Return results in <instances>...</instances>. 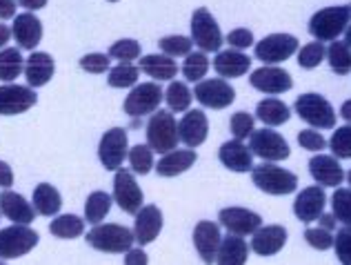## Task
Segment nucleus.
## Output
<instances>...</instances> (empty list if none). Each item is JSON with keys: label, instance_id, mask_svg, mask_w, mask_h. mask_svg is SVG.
<instances>
[{"label": "nucleus", "instance_id": "obj_18", "mask_svg": "<svg viewBox=\"0 0 351 265\" xmlns=\"http://www.w3.org/2000/svg\"><path fill=\"white\" fill-rule=\"evenodd\" d=\"M207 134H209V121L202 109H189L178 121L180 143L187 145L189 150L200 148V145L207 141Z\"/></svg>", "mask_w": 351, "mask_h": 265}, {"label": "nucleus", "instance_id": "obj_62", "mask_svg": "<svg viewBox=\"0 0 351 265\" xmlns=\"http://www.w3.org/2000/svg\"><path fill=\"white\" fill-rule=\"evenodd\" d=\"M109 3H116V0H109Z\"/></svg>", "mask_w": 351, "mask_h": 265}, {"label": "nucleus", "instance_id": "obj_51", "mask_svg": "<svg viewBox=\"0 0 351 265\" xmlns=\"http://www.w3.org/2000/svg\"><path fill=\"white\" fill-rule=\"evenodd\" d=\"M225 41H227L229 47L238 49V51H245V49L254 47V45H256L254 34H252V30H247V27H238V30L229 32Z\"/></svg>", "mask_w": 351, "mask_h": 265}, {"label": "nucleus", "instance_id": "obj_38", "mask_svg": "<svg viewBox=\"0 0 351 265\" xmlns=\"http://www.w3.org/2000/svg\"><path fill=\"white\" fill-rule=\"evenodd\" d=\"M327 62L334 74L347 76L351 71V47L345 41H334L327 47Z\"/></svg>", "mask_w": 351, "mask_h": 265}, {"label": "nucleus", "instance_id": "obj_56", "mask_svg": "<svg viewBox=\"0 0 351 265\" xmlns=\"http://www.w3.org/2000/svg\"><path fill=\"white\" fill-rule=\"evenodd\" d=\"M318 223H320V227H325V230L334 232L338 221H336V216H334V214H325V212H322V214L318 216Z\"/></svg>", "mask_w": 351, "mask_h": 265}, {"label": "nucleus", "instance_id": "obj_28", "mask_svg": "<svg viewBox=\"0 0 351 265\" xmlns=\"http://www.w3.org/2000/svg\"><path fill=\"white\" fill-rule=\"evenodd\" d=\"M196 161H198L196 150H189V148L178 150V148H176L173 152L162 154V159L156 163L154 170H156V174H158V176L171 178V176L184 174V172H187Z\"/></svg>", "mask_w": 351, "mask_h": 265}, {"label": "nucleus", "instance_id": "obj_13", "mask_svg": "<svg viewBox=\"0 0 351 265\" xmlns=\"http://www.w3.org/2000/svg\"><path fill=\"white\" fill-rule=\"evenodd\" d=\"M193 96L202 107L225 109L236 100V89L225 78H202L200 83L193 85Z\"/></svg>", "mask_w": 351, "mask_h": 265}, {"label": "nucleus", "instance_id": "obj_30", "mask_svg": "<svg viewBox=\"0 0 351 265\" xmlns=\"http://www.w3.org/2000/svg\"><path fill=\"white\" fill-rule=\"evenodd\" d=\"M249 252H252V248H249L243 236L227 234L223 236V241H220L216 265H245L249 259Z\"/></svg>", "mask_w": 351, "mask_h": 265}, {"label": "nucleus", "instance_id": "obj_48", "mask_svg": "<svg viewBox=\"0 0 351 265\" xmlns=\"http://www.w3.org/2000/svg\"><path fill=\"white\" fill-rule=\"evenodd\" d=\"M80 69L87 71V74H105V71L112 69V62H109V54H87V56L80 58Z\"/></svg>", "mask_w": 351, "mask_h": 265}, {"label": "nucleus", "instance_id": "obj_52", "mask_svg": "<svg viewBox=\"0 0 351 265\" xmlns=\"http://www.w3.org/2000/svg\"><path fill=\"white\" fill-rule=\"evenodd\" d=\"M125 265H149V257H147V252L138 245V248L125 252Z\"/></svg>", "mask_w": 351, "mask_h": 265}, {"label": "nucleus", "instance_id": "obj_63", "mask_svg": "<svg viewBox=\"0 0 351 265\" xmlns=\"http://www.w3.org/2000/svg\"><path fill=\"white\" fill-rule=\"evenodd\" d=\"M347 7H349V12H351V5H347Z\"/></svg>", "mask_w": 351, "mask_h": 265}, {"label": "nucleus", "instance_id": "obj_55", "mask_svg": "<svg viewBox=\"0 0 351 265\" xmlns=\"http://www.w3.org/2000/svg\"><path fill=\"white\" fill-rule=\"evenodd\" d=\"M18 5H21L23 9H27V12H36V9H43L45 5H47V0H16Z\"/></svg>", "mask_w": 351, "mask_h": 265}, {"label": "nucleus", "instance_id": "obj_34", "mask_svg": "<svg viewBox=\"0 0 351 265\" xmlns=\"http://www.w3.org/2000/svg\"><path fill=\"white\" fill-rule=\"evenodd\" d=\"M49 232L62 241L78 239L85 232V218H80L76 214H60L49 223Z\"/></svg>", "mask_w": 351, "mask_h": 265}, {"label": "nucleus", "instance_id": "obj_50", "mask_svg": "<svg viewBox=\"0 0 351 265\" xmlns=\"http://www.w3.org/2000/svg\"><path fill=\"white\" fill-rule=\"evenodd\" d=\"M298 145L307 152H322L327 148V141L322 139V134H318V130L307 127V130L298 132Z\"/></svg>", "mask_w": 351, "mask_h": 265}, {"label": "nucleus", "instance_id": "obj_21", "mask_svg": "<svg viewBox=\"0 0 351 265\" xmlns=\"http://www.w3.org/2000/svg\"><path fill=\"white\" fill-rule=\"evenodd\" d=\"M162 223H165V218H162V212L158 205H143L134 221L136 243L141 245V248L154 243L158 239V234L162 232Z\"/></svg>", "mask_w": 351, "mask_h": 265}, {"label": "nucleus", "instance_id": "obj_32", "mask_svg": "<svg viewBox=\"0 0 351 265\" xmlns=\"http://www.w3.org/2000/svg\"><path fill=\"white\" fill-rule=\"evenodd\" d=\"M291 109L280 98H265L256 105V118H261L265 127H278L289 121Z\"/></svg>", "mask_w": 351, "mask_h": 265}, {"label": "nucleus", "instance_id": "obj_39", "mask_svg": "<svg viewBox=\"0 0 351 265\" xmlns=\"http://www.w3.org/2000/svg\"><path fill=\"white\" fill-rule=\"evenodd\" d=\"M138 78H141V67L132 65V62H120V65L109 69L107 83L116 89H123V87H136Z\"/></svg>", "mask_w": 351, "mask_h": 265}, {"label": "nucleus", "instance_id": "obj_31", "mask_svg": "<svg viewBox=\"0 0 351 265\" xmlns=\"http://www.w3.org/2000/svg\"><path fill=\"white\" fill-rule=\"evenodd\" d=\"M32 205L36 209V214L40 216H56L62 207V196L60 192L51 185V183H40L34 189L32 196Z\"/></svg>", "mask_w": 351, "mask_h": 265}, {"label": "nucleus", "instance_id": "obj_59", "mask_svg": "<svg viewBox=\"0 0 351 265\" xmlns=\"http://www.w3.org/2000/svg\"><path fill=\"white\" fill-rule=\"evenodd\" d=\"M343 36H345V43H347L349 47H351V23H349V27L345 30V34H343Z\"/></svg>", "mask_w": 351, "mask_h": 265}, {"label": "nucleus", "instance_id": "obj_26", "mask_svg": "<svg viewBox=\"0 0 351 265\" xmlns=\"http://www.w3.org/2000/svg\"><path fill=\"white\" fill-rule=\"evenodd\" d=\"M53 71H56V62L47 51H32V56L25 60V78L32 89L47 85Z\"/></svg>", "mask_w": 351, "mask_h": 265}, {"label": "nucleus", "instance_id": "obj_5", "mask_svg": "<svg viewBox=\"0 0 351 265\" xmlns=\"http://www.w3.org/2000/svg\"><path fill=\"white\" fill-rule=\"evenodd\" d=\"M351 23L349 7H325L311 16L309 34L318 43H334L338 36H343Z\"/></svg>", "mask_w": 351, "mask_h": 265}, {"label": "nucleus", "instance_id": "obj_40", "mask_svg": "<svg viewBox=\"0 0 351 265\" xmlns=\"http://www.w3.org/2000/svg\"><path fill=\"white\" fill-rule=\"evenodd\" d=\"M127 159H129V165H132L134 174L145 176L154 170V150L147 143H138L134 148H129Z\"/></svg>", "mask_w": 351, "mask_h": 265}, {"label": "nucleus", "instance_id": "obj_53", "mask_svg": "<svg viewBox=\"0 0 351 265\" xmlns=\"http://www.w3.org/2000/svg\"><path fill=\"white\" fill-rule=\"evenodd\" d=\"M12 185H14V170L9 168V163L0 161V187L9 189Z\"/></svg>", "mask_w": 351, "mask_h": 265}, {"label": "nucleus", "instance_id": "obj_10", "mask_svg": "<svg viewBox=\"0 0 351 265\" xmlns=\"http://www.w3.org/2000/svg\"><path fill=\"white\" fill-rule=\"evenodd\" d=\"M298 51V38L291 34H269L254 45V56L265 65H278Z\"/></svg>", "mask_w": 351, "mask_h": 265}, {"label": "nucleus", "instance_id": "obj_36", "mask_svg": "<svg viewBox=\"0 0 351 265\" xmlns=\"http://www.w3.org/2000/svg\"><path fill=\"white\" fill-rule=\"evenodd\" d=\"M21 74H25V60L21 49L16 47L0 49V80L3 83H12Z\"/></svg>", "mask_w": 351, "mask_h": 265}, {"label": "nucleus", "instance_id": "obj_47", "mask_svg": "<svg viewBox=\"0 0 351 265\" xmlns=\"http://www.w3.org/2000/svg\"><path fill=\"white\" fill-rule=\"evenodd\" d=\"M304 241H307L313 250L318 252H325V250H331L334 248V232L325 230V227H307L304 230Z\"/></svg>", "mask_w": 351, "mask_h": 265}, {"label": "nucleus", "instance_id": "obj_54", "mask_svg": "<svg viewBox=\"0 0 351 265\" xmlns=\"http://www.w3.org/2000/svg\"><path fill=\"white\" fill-rule=\"evenodd\" d=\"M16 18V0H0V21Z\"/></svg>", "mask_w": 351, "mask_h": 265}, {"label": "nucleus", "instance_id": "obj_9", "mask_svg": "<svg viewBox=\"0 0 351 265\" xmlns=\"http://www.w3.org/2000/svg\"><path fill=\"white\" fill-rule=\"evenodd\" d=\"M162 100H165V91L160 83H141L132 87V91L127 94L123 109L127 116L141 118V116H149L154 112H158Z\"/></svg>", "mask_w": 351, "mask_h": 265}, {"label": "nucleus", "instance_id": "obj_22", "mask_svg": "<svg viewBox=\"0 0 351 265\" xmlns=\"http://www.w3.org/2000/svg\"><path fill=\"white\" fill-rule=\"evenodd\" d=\"M309 174L320 187H340L345 181V170L340 168V161L331 154H316L309 161Z\"/></svg>", "mask_w": 351, "mask_h": 265}, {"label": "nucleus", "instance_id": "obj_37", "mask_svg": "<svg viewBox=\"0 0 351 265\" xmlns=\"http://www.w3.org/2000/svg\"><path fill=\"white\" fill-rule=\"evenodd\" d=\"M209 56L205 51H191V54H187L184 56V62H182V67H180V71H182V76H184V80H189V83H200L202 78L207 76V71H209Z\"/></svg>", "mask_w": 351, "mask_h": 265}, {"label": "nucleus", "instance_id": "obj_35", "mask_svg": "<svg viewBox=\"0 0 351 265\" xmlns=\"http://www.w3.org/2000/svg\"><path fill=\"white\" fill-rule=\"evenodd\" d=\"M191 100H193V94L184 80H171L169 87L165 89V103H167L169 112L173 114L189 112Z\"/></svg>", "mask_w": 351, "mask_h": 265}, {"label": "nucleus", "instance_id": "obj_4", "mask_svg": "<svg viewBox=\"0 0 351 265\" xmlns=\"http://www.w3.org/2000/svg\"><path fill=\"white\" fill-rule=\"evenodd\" d=\"M293 112L298 114L304 123L313 130H334L336 127V112L331 103L325 98L316 94V91H307L295 98V105H293Z\"/></svg>", "mask_w": 351, "mask_h": 265}, {"label": "nucleus", "instance_id": "obj_8", "mask_svg": "<svg viewBox=\"0 0 351 265\" xmlns=\"http://www.w3.org/2000/svg\"><path fill=\"white\" fill-rule=\"evenodd\" d=\"M249 150L254 157H261L265 163H278L289 159V143L285 141V136L278 134L274 127H263V130H254L249 136Z\"/></svg>", "mask_w": 351, "mask_h": 265}, {"label": "nucleus", "instance_id": "obj_11", "mask_svg": "<svg viewBox=\"0 0 351 265\" xmlns=\"http://www.w3.org/2000/svg\"><path fill=\"white\" fill-rule=\"evenodd\" d=\"M114 203L123 209L125 214H132L136 216L141 212L143 207V200H145V194L141 185H138L136 181V174L132 170H125L120 168L116 170V176H114Z\"/></svg>", "mask_w": 351, "mask_h": 265}, {"label": "nucleus", "instance_id": "obj_3", "mask_svg": "<svg viewBox=\"0 0 351 265\" xmlns=\"http://www.w3.org/2000/svg\"><path fill=\"white\" fill-rule=\"evenodd\" d=\"M180 136H178V123H176V116L169 109H158L149 116V123H147V145L158 152V154H167L178 148Z\"/></svg>", "mask_w": 351, "mask_h": 265}, {"label": "nucleus", "instance_id": "obj_14", "mask_svg": "<svg viewBox=\"0 0 351 265\" xmlns=\"http://www.w3.org/2000/svg\"><path fill=\"white\" fill-rule=\"evenodd\" d=\"M249 83H252L254 89L263 91V94H269V96L285 94V91H289L293 87L291 74L278 65H263L254 69L252 76H249Z\"/></svg>", "mask_w": 351, "mask_h": 265}, {"label": "nucleus", "instance_id": "obj_33", "mask_svg": "<svg viewBox=\"0 0 351 265\" xmlns=\"http://www.w3.org/2000/svg\"><path fill=\"white\" fill-rule=\"evenodd\" d=\"M114 205V196L107 192H91L85 200V223L98 225L105 221V216L109 214V209Z\"/></svg>", "mask_w": 351, "mask_h": 265}, {"label": "nucleus", "instance_id": "obj_58", "mask_svg": "<svg viewBox=\"0 0 351 265\" xmlns=\"http://www.w3.org/2000/svg\"><path fill=\"white\" fill-rule=\"evenodd\" d=\"M340 116H343L345 121L351 125V98H349V100H345L343 107H340Z\"/></svg>", "mask_w": 351, "mask_h": 265}, {"label": "nucleus", "instance_id": "obj_42", "mask_svg": "<svg viewBox=\"0 0 351 265\" xmlns=\"http://www.w3.org/2000/svg\"><path fill=\"white\" fill-rule=\"evenodd\" d=\"M158 45H160V51L165 54V56H169V58H184L193 49L191 38H187V36H180V34L165 36V38H160Z\"/></svg>", "mask_w": 351, "mask_h": 265}, {"label": "nucleus", "instance_id": "obj_19", "mask_svg": "<svg viewBox=\"0 0 351 265\" xmlns=\"http://www.w3.org/2000/svg\"><path fill=\"white\" fill-rule=\"evenodd\" d=\"M220 241H223V234H220L218 223L200 221V223H196V227H193V248H196L200 261L205 265L216 263Z\"/></svg>", "mask_w": 351, "mask_h": 265}, {"label": "nucleus", "instance_id": "obj_17", "mask_svg": "<svg viewBox=\"0 0 351 265\" xmlns=\"http://www.w3.org/2000/svg\"><path fill=\"white\" fill-rule=\"evenodd\" d=\"M327 205V194L325 187L320 185H311L304 187L293 200V214L300 223H313L318 221V216L325 212Z\"/></svg>", "mask_w": 351, "mask_h": 265}, {"label": "nucleus", "instance_id": "obj_61", "mask_svg": "<svg viewBox=\"0 0 351 265\" xmlns=\"http://www.w3.org/2000/svg\"><path fill=\"white\" fill-rule=\"evenodd\" d=\"M0 265H7V263H5V261H0Z\"/></svg>", "mask_w": 351, "mask_h": 265}, {"label": "nucleus", "instance_id": "obj_20", "mask_svg": "<svg viewBox=\"0 0 351 265\" xmlns=\"http://www.w3.org/2000/svg\"><path fill=\"white\" fill-rule=\"evenodd\" d=\"M285 245H287V230L282 225H261L252 234V241H249L252 252L265 259L278 254Z\"/></svg>", "mask_w": 351, "mask_h": 265}, {"label": "nucleus", "instance_id": "obj_57", "mask_svg": "<svg viewBox=\"0 0 351 265\" xmlns=\"http://www.w3.org/2000/svg\"><path fill=\"white\" fill-rule=\"evenodd\" d=\"M12 27L9 25H3L0 23V49H5L7 45H9V41H12Z\"/></svg>", "mask_w": 351, "mask_h": 265}, {"label": "nucleus", "instance_id": "obj_29", "mask_svg": "<svg viewBox=\"0 0 351 265\" xmlns=\"http://www.w3.org/2000/svg\"><path fill=\"white\" fill-rule=\"evenodd\" d=\"M138 67H141L143 74L149 76L154 83H160V80H169L171 83L180 71L176 58L165 56V54H147V56H143L141 62H138Z\"/></svg>", "mask_w": 351, "mask_h": 265}, {"label": "nucleus", "instance_id": "obj_43", "mask_svg": "<svg viewBox=\"0 0 351 265\" xmlns=\"http://www.w3.org/2000/svg\"><path fill=\"white\" fill-rule=\"evenodd\" d=\"M331 150V157H336L338 161L351 159V125L336 127V132L331 134V141L327 143Z\"/></svg>", "mask_w": 351, "mask_h": 265}, {"label": "nucleus", "instance_id": "obj_25", "mask_svg": "<svg viewBox=\"0 0 351 265\" xmlns=\"http://www.w3.org/2000/svg\"><path fill=\"white\" fill-rule=\"evenodd\" d=\"M218 159L227 170L238 172V174H243V172H252V168H254L252 150H249V145H245V141H238V139L220 145Z\"/></svg>", "mask_w": 351, "mask_h": 265}, {"label": "nucleus", "instance_id": "obj_12", "mask_svg": "<svg viewBox=\"0 0 351 265\" xmlns=\"http://www.w3.org/2000/svg\"><path fill=\"white\" fill-rule=\"evenodd\" d=\"M127 154H129L127 132L123 127H112V130H107L98 143V159L103 163V168L109 172L120 170L127 159Z\"/></svg>", "mask_w": 351, "mask_h": 265}, {"label": "nucleus", "instance_id": "obj_46", "mask_svg": "<svg viewBox=\"0 0 351 265\" xmlns=\"http://www.w3.org/2000/svg\"><path fill=\"white\" fill-rule=\"evenodd\" d=\"M254 125H256V116L247 114V112H236L232 116V121H229V127H232L234 139H238V141H247L249 136L254 134V130H256Z\"/></svg>", "mask_w": 351, "mask_h": 265}, {"label": "nucleus", "instance_id": "obj_23", "mask_svg": "<svg viewBox=\"0 0 351 265\" xmlns=\"http://www.w3.org/2000/svg\"><path fill=\"white\" fill-rule=\"evenodd\" d=\"M0 214L7 216L16 225H29L36 218V209L23 194L5 189L0 192Z\"/></svg>", "mask_w": 351, "mask_h": 265}, {"label": "nucleus", "instance_id": "obj_6", "mask_svg": "<svg viewBox=\"0 0 351 265\" xmlns=\"http://www.w3.org/2000/svg\"><path fill=\"white\" fill-rule=\"evenodd\" d=\"M40 236L29 225H9L0 230V261L21 259L38 245Z\"/></svg>", "mask_w": 351, "mask_h": 265}, {"label": "nucleus", "instance_id": "obj_49", "mask_svg": "<svg viewBox=\"0 0 351 265\" xmlns=\"http://www.w3.org/2000/svg\"><path fill=\"white\" fill-rule=\"evenodd\" d=\"M334 250L340 265H351V227H340L334 236Z\"/></svg>", "mask_w": 351, "mask_h": 265}, {"label": "nucleus", "instance_id": "obj_41", "mask_svg": "<svg viewBox=\"0 0 351 265\" xmlns=\"http://www.w3.org/2000/svg\"><path fill=\"white\" fill-rule=\"evenodd\" d=\"M331 214L338 223L351 227V187H336L331 196Z\"/></svg>", "mask_w": 351, "mask_h": 265}, {"label": "nucleus", "instance_id": "obj_24", "mask_svg": "<svg viewBox=\"0 0 351 265\" xmlns=\"http://www.w3.org/2000/svg\"><path fill=\"white\" fill-rule=\"evenodd\" d=\"M12 34H14V38L18 43V47L34 51L36 47H38L40 38H43V23H40V18L36 16V14H32V12L18 14L14 18Z\"/></svg>", "mask_w": 351, "mask_h": 265}, {"label": "nucleus", "instance_id": "obj_7", "mask_svg": "<svg viewBox=\"0 0 351 265\" xmlns=\"http://www.w3.org/2000/svg\"><path fill=\"white\" fill-rule=\"evenodd\" d=\"M191 43L205 54H218L223 49V32L205 7H200L191 16Z\"/></svg>", "mask_w": 351, "mask_h": 265}, {"label": "nucleus", "instance_id": "obj_45", "mask_svg": "<svg viewBox=\"0 0 351 265\" xmlns=\"http://www.w3.org/2000/svg\"><path fill=\"white\" fill-rule=\"evenodd\" d=\"M327 58V47L322 43L318 41H313V43H307L304 47L298 51V65L302 69H313V67H318L322 60Z\"/></svg>", "mask_w": 351, "mask_h": 265}, {"label": "nucleus", "instance_id": "obj_27", "mask_svg": "<svg viewBox=\"0 0 351 265\" xmlns=\"http://www.w3.org/2000/svg\"><path fill=\"white\" fill-rule=\"evenodd\" d=\"M214 69L220 78H240L252 69V58L238 49H220L214 58Z\"/></svg>", "mask_w": 351, "mask_h": 265}, {"label": "nucleus", "instance_id": "obj_60", "mask_svg": "<svg viewBox=\"0 0 351 265\" xmlns=\"http://www.w3.org/2000/svg\"><path fill=\"white\" fill-rule=\"evenodd\" d=\"M345 178H347V183H349V187H351V170L345 174Z\"/></svg>", "mask_w": 351, "mask_h": 265}, {"label": "nucleus", "instance_id": "obj_1", "mask_svg": "<svg viewBox=\"0 0 351 265\" xmlns=\"http://www.w3.org/2000/svg\"><path fill=\"white\" fill-rule=\"evenodd\" d=\"M91 248L98 252H107V254H125L136 245V236L134 230H129L125 225L118 223H98L87 232L85 239Z\"/></svg>", "mask_w": 351, "mask_h": 265}, {"label": "nucleus", "instance_id": "obj_44", "mask_svg": "<svg viewBox=\"0 0 351 265\" xmlns=\"http://www.w3.org/2000/svg\"><path fill=\"white\" fill-rule=\"evenodd\" d=\"M109 58H114L118 62H134L141 58V43L134 38H123L116 41L112 47H109Z\"/></svg>", "mask_w": 351, "mask_h": 265}, {"label": "nucleus", "instance_id": "obj_2", "mask_svg": "<svg viewBox=\"0 0 351 265\" xmlns=\"http://www.w3.org/2000/svg\"><path fill=\"white\" fill-rule=\"evenodd\" d=\"M252 181L254 185L271 196H287L293 194L298 187V176L293 172L280 168L278 163H261V165L252 168Z\"/></svg>", "mask_w": 351, "mask_h": 265}, {"label": "nucleus", "instance_id": "obj_16", "mask_svg": "<svg viewBox=\"0 0 351 265\" xmlns=\"http://www.w3.org/2000/svg\"><path fill=\"white\" fill-rule=\"evenodd\" d=\"M36 89L29 85H0V116H18L36 105Z\"/></svg>", "mask_w": 351, "mask_h": 265}, {"label": "nucleus", "instance_id": "obj_15", "mask_svg": "<svg viewBox=\"0 0 351 265\" xmlns=\"http://www.w3.org/2000/svg\"><path fill=\"white\" fill-rule=\"evenodd\" d=\"M218 223L229 234L243 236L245 239V236H252L263 225V216L247 207H225L218 212Z\"/></svg>", "mask_w": 351, "mask_h": 265}]
</instances>
